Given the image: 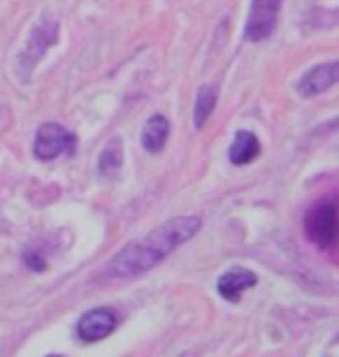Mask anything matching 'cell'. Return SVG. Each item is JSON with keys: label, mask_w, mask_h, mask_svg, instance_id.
I'll list each match as a JSON object with an SVG mask.
<instances>
[{"label": "cell", "mask_w": 339, "mask_h": 357, "mask_svg": "<svg viewBox=\"0 0 339 357\" xmlns=\"http://www.w3.org/2000/svg\"><path fill=\"white\" fill-rule=\"evenodd\" d=\"M203 227L200 216H177L172 220H165L156 230H151L147 237L131 241L124 246L114 258L107 262L103 271V278L110 281H128V278L147 274L158 262H163L168 255L186 244L191 237H196Z\"/></svg>", "instance_id": "1"}, {"label": "cell", "mask_w": 339, "mask_h": 357, "mask_svg": "<svg viewBox=\"0 0 339 357\" xmlns=\"http://www.w3.org/2000/svg\"><path fill=\"white\" fill-rule=\"evenodd\" d=\"M305 232L321 251H335L337 246V197L319 199L305 216Z\"/></svg>", "instance_id": "2"}, {"label": "cell", "mask_w": 339, "mask_h": 357, "mask_svg": "<svg viewBox=\"0 0 339 357\" xmlns=\"http://www.w3.org/2000/svg\"><path fill=\"white\" fill-rule=\"evenodd\" d=\"M59 31H61L59 21L54 17H45L35 24V28L31 31V38H28V45L24 47V52H21L19 63H17L21 79H28L31 70L42 61V56L47 54V49L59 42Z\"/></svg>", "instance_id": "3"}, {"label": "cell", "mask_w": 339, "mask_h": 357, "mask_svg": "<svg viewBox=\"0 0 339 357\" xmlns=\"http://www.w3.org/2000/svg\"><path fill=\"white\" fill-rule=\"evenodd\" d=\"M75 135L66 130L59 123H42L35 132V144H33V153L35 158L47 162L59 158L63 153H70L75 149Z\"/></svg>", "instance_id": "4"}, {"label": "cell", "mask_w": 339, "mask_h": 357, "mask_svg": "<svg viewBox=\"0 0 339 357\" xmlns=\"http://www.w3.org/2000/svg\"><path fill=\"white\" fill-rule=\"evenodd\" d=\"M281 5H284V0H251L249 19L244 24V40L261 42L270 38L277 28Z\"/></svg>", "instance_id": "5"}, {"label": "cell", "mask_w": 339, "mask_h": 357, "mask_svg": "<svg viewBox=\"0 0 339 357\" xmlns=\"http://www.w3.org/2000/svg\"><path fill=\"white\" fill-rule=\"evenodd\" d=\"M117 313L112 309H91L86 311L77 323V337L84 344H96V341L107 339L117 330Z\"/></svg>", "instance_id": "6"}, {"label": "cell", "mask_w": 339, "mask_h": 357, "mask_svg": "<svg viewBox=\"0 0 339 357\" xmlns=\"http://www.w3.org/2000/svg\"><path fill=\"white\" fill-rule=\"evenodd\" d=\"M256 283H258V276L251 269L233 267V269H228L226 274H221L219 283H216V290H219V295L226 299V302L237 304L244 292L254 288Z\"/></svg>", "instance_id": "7"}, {"label": "cell", "mask_w": 339, "mask_h": 357, "mask_svg": "<svg viewBox=\"0 0 339 357\" xmlns=\"http://www.w3.org/2000/svg\"><path fill=\"white\" fill-rule=\"evenodd\" d=\"M337 79H339V63L337 61L323 63V66L312 68L302 77L298 84V93L302 98H314V96H319V93L328 91L330 86H335Z\"/></svg>", "instance_id": "8"}, {"label": "cell", "mask_w": 339, "mask_h": 357, "mask_svg": "<svg viewBox=\"0 0 339 357\" xmlns=\"http://www.w3.org/2000/svg\"><path fill=\"white\" fill-rule=\"evenodd\" d=\"M261 155V142L251 130H240L235 135L233 144H230L228 158L233 165H249Z\"/></svg>", "instance_id": "9"}, {"label": "cell", "mask_w": 339, "mask_h": 357, "mask_svg": "<svg viewBox=\"0 0 339 357\" xmlns=\"http://www.w3.org/2000/svg\"><path fill=\"white\" fill-rule=\"evenodd\" d=\"M170 135V121L163 116V114H156L151 116L142 128V146L144 151L149 153H161L165 149V142H168Z\"/></svg>", "instance_id": "10"}, {"label": "cell", "mask_w": 339, "mask_h": 357, "mask_svg": "<svg viewBox=\"0 0 339 357\" xmlns=\"http://www.w3.org/2000/svg\"><path fill=\"white\" fill-rule=\"evenodd\" d=\"M216 100H219V89H216L214 84H205V86H200L198 98H196V107H193V126H196L198 130L214 114Z\"/></svg>", "instance_id": "11"}, {"label": "cell", "mask_w": 339, "mask_h": 357, "mask_svg": "<svg viewBox=\"0 0 339 357\" xmlns=\"http://www.w3.org/2000/svg\"><path fill=\"white\" fill-rule=\"evenodd\" d=\"M121 165H124V146L119 139H112L98 158V172L103 176H112L119 172Z\"/></svg>", "instance_id": "12"}, {"label": "cell", "mask_w": 339, "mask_h": 357, "mask_svg": "<svg viewBox=\"0 0 339 357\" xmlns=\"http://www.w3.org/2000/svg\"><path fill=\"white\" fill-rule=\"evenodd\" d=\"M47 357H63V355H47Z\"/></svg>", "instance_id": "13"}]
</instances>
